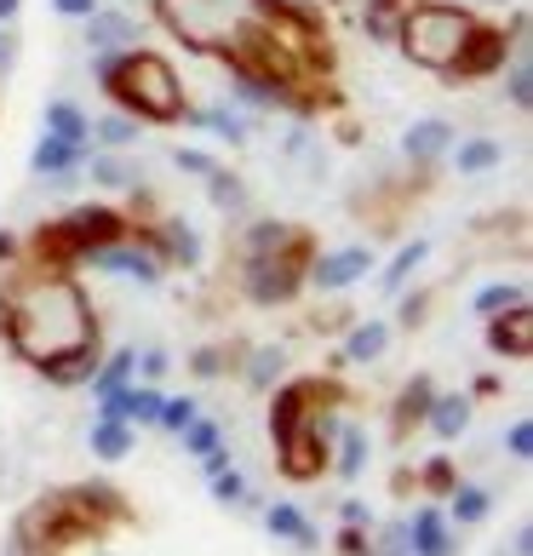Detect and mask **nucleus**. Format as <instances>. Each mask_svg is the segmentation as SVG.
Returning a JSON list of instances; mask_svg holds the SVG:
<instances>
[{
	"label": "nucleus",
	"instance_id": "1",
	"mask_svg": "<svg viewBox=\"0 0 533 556\" xmlns=\"http://www.w3.org/2000/svg\"><path fill=\"white\" fill-rule=\"evenodd\" d=\"M0 316H7V344L29 367H52V362L75 356V350H92L98 344L92 304L69 281V270L17 276L7 287V299H0Z\"/></svg>",
	"mask_w": 533,
	"mask_h": 556
},
{
	"label": "nucleus",
	"instance_id": "2",
	"mask_svg": "<svg viewBox=\"0 0 533 556\" xmlns=\"http://www.w3.org/2000/svg\"><path fill=\"white\" fill-rule=\"evenodd\" d=\"M92 70H98V87H104L132 121H150V127L183 121V87H178V75L161 52H143V47L104 52Z\"/></svg>",
	"mask_w": 533,
	"mask_h": 556
},
{
	"label": "nucleus",
	"instance_id": "3",
	"mask_svg": "<svg viewBox=\"0 0 533 556\" xmlns=\"http://www.w3.org/2000/svg\"><path fill=\"white\" fill-rule=\"evenodd\" d=\"M316 402H339L333 384L321 379H293L276 390V407H270V437H276V453H281V470L293 482H310L321 477L327 465V447H321V430H316Z\"/></svg>",
	"mask_w": 533,
	"mask_h": 556
},
{
	"label": "nucleus",
	"instance_id": "4",
	"mask_svg": "<svg viewBox=\"0 0 533 556\" xmlns=\"http://www.w3.org/2000/svg\"><path fill=\"white\" fill-rule=\"evenodd\" d=\"M127 505H120L115 488H69V493H47L24 522H17V545H69V540H87L104 522H120Z\"/></svg>",
	"mask_w": 533,
	"mask_h": 556
},
{
	"label": "nucleus",
	"instance_id": "5",
	"mask_svg": "<svg viewBox=\"0 0 533 556\" xmlns=\"http://www.w3.org/2000/svg\"><path fill=\"white\" fill-rule=\"evenodd\" d=\"M264 0H155V17L195 52H236L253 35Z\"/></svg>",
	"mask_w": 533,
	"mask_h": 556
},
{
	"label": "nucleus",
	"instance_id": "6",
	"mask_svg": "<svg viewBox=\"0 0 533 556\" xmlns=\"http://www.w3.org/2000/svg\"><path fill=\"white\" fill-rule=\"evenodd\" d=\"M477 29V17L465 7H447V0H419V7H402L396 17V40L402 52L414 58L419 70H454V58L465 47V35Z\"/></svg>",
	"mask_w": 533,
	"mask_h": 556
},
{
	"label": "nucleus",
	"instance_id": "7",
	"mask_svg": "<svg viewBox=\"0 0 533 556\" xmlns=\"http://www.w3.org/2000/svg\"><path fill=\"white\" fill-rule=\"evenodd\" d=\"M310 276V236L293 230L270 253H248V299L253 304H287Z\"/></svg>",
	"mask_w": 533,
	"mask_h": 556
},
{
	"label": "nucleus",
	"instance_id": "8",
	"mask_svg": "<svg viewBox=\"0 0 533 556\" xmlns=\"http://www.w3.org/2000/svg\"><path fill=\"white\" fill-rule=\"evenodd\" d=\"M505 64V29H487V24H477L465 35V47H459V58H454V70L447 75H459V80H482V75H494Z\"/></svg>",
	"mask_w": 533,
	"mask_h": 556
},
{
	"label": "nucleus",
	"instance_id": "9",
	"mask_svg": "<svg viewBox=\"0 0 533 556\" xmlns=\"http://www.w3.org/2000/svg\"><path fill=\"white\" fill-rule=\"evenodd\" d=\"M367 270H373V253H367V247H339V253L310 258V276H304V281H316L321 293H344V287L361 281Z\"/></svg>",
	"mask_w": 533,
	"mask_h": 556
},
{
	"label": "nucleus",
	"instance_id": "10",
	"mask_svg": "<svg viewBox=\"0 0 533 556\" xmlns=\"http://www.w3.org/2000/svg\"><path fill=\"white\" fill-rule=\"evenodd\" d=\"M487 350L505 362L533 356V311L528 304H510V316H487Z\"/></svg>",
	"mask_w": 533,
	"mask_h": 556
},
{
	"label": "nucleus",
	"instance_id": "11",
	"mask_svg": "<svg viewBox=\"0 0 533 556\" xmlns=\"http://www.w3.org/2000/svg\"><path fill=\"white\" fill-rule=\"evenodd\" d=\"M87 258L98 264V270H110V276H138V281H161L155 258L143 253V247H120V241H110V247H92Z\"/></svg>",
	"mask_w": 533,
	"mask_h": 556
},
{
	"label": "nucleus",
	"instance_id": "12",
	"mask_svg": "<svg viewBox=\"0 0 533 556\" xmlns=\"http://www.w3.org/2000/svg\"><path fill=\"white\" fill-rule=\"evenodd\" d=\"M447 143H454V127L447 121H414L402 138V155L414 161V167H430L436 155H447Z\"/></svg>",
	"mask_w": 533,
	"mask_h": 556
},
{
	"label": "nucleus",
	"instance_id": "13",
	"mask_svg": "<svg viewBox=\"0 0 533 556\" xmlns=\"http://www.w3.org/2000/svg\"><path fill=\"white\" fill-rule=\"evenodd\" d=\"M407 551L414 556H454V540H447V522L442 510H414V522H407Z\"/></svg>",
	"mask_w": 533,
	"mask_h": 556
},
{
	"label": "nucleus",
	"instance_id": "14",
	"mask_svg": "<svg viewBox=\"0 0 533 556\" xmlns=\"http://www.w3.org/2000/svg\"><path fill=\"white\" fill-rule=\"evenodd\" d=\"M80 150H87V143H64V138H40L35 143V155H29V167L40 173V178H64V173H75L80 167Z\"/></svg>",
	"mask_w": 533,
	"mask_h": 556
},
{
	"label": "nucleus",
	"instance_id": "15",
	"mask_svg": "<svg viewBox=\"0 0 533 556\" xmlns=\"http://www.w3.org/2000/svg\"><path fill=\"white\" fill-rule=\"evenodd\" d=\"M80 24H87L92 52H110V47H120V40H138V29H132L127 12H104V7H98L92 17H80Z\"/></svg>",
	"mask_w": 533,
	"mask_h": 556
},
{
	"label": "nucleus",
	"instance_id": "16",
	"mask_svg": "<svg viewBox=\"0 0 533 556\" xmlns=\"http://www.w3.org/2000/svg\"><path fill=\"white\" fill-rule=\"evenodd\" d=\"M424 419H430V430H436L442 442H454L459 430L470 425V402L465 396H430V414Z\"/></svg>",
	"mask_w": 533,
	"mask_h": 556
},
{
	"label": "nucleus",
	"instance_id": "17",
	"mask_svg": "<svg viewBox=\"0 0 533 556\" xmlns=\"http://www.w3.org/2000/svg\"><path fill=\"white\" fill-rule=\"evenodd\" d=\"M47 132L64 138V143H87V138H92V121L80 115L75 104H64V98H58V104H47Z\"/></svg>",
	"mask_w": 533,
	"mask_h": 556
},
{
	"label": "nucleus",
	"instance_id": "18",
	"mask_svg": "<svg viewBox=\"0 0 533 556\" xmlns=\"http://www.w3.org/2000/svg\"><path fill=\"white\" fill-rule=\"evenodd\" d=\"M384 344H391V327L384 321H361L351 339H344V362H373L384 356Z\"/></svg>",
	"mask_w": 533,
	"mask_h": 556
},
{
	"label": "nucleus",
	"instance_id": "19",
	"mask_svg": "<svg viewBox=\"0 0 533 556\" xmlns=\"http://www.w3.org/2000/svg\"><path fill=\"white\" fill-rule=\"evenodd\" d=\"M52 384H92V374H98V344L92 350H75V356H64V362H52V367H40Z\"/></svg>",
	"mask_w": 533,
	"mask_h": 556
},
{
	"label": "nucleus",
	"instance_id": "20",
	"mask_svg": "<svg viewBox=\"0 0 533 556\" xmlns=\"http://www.w3.org/2000/svg\"><path fill=\"white\" fill-rule=\"evenodd\" d=\"M499 143L494 138H470V143H459V150H454V161H459V173L470 178V173H494L499 167Z\"/></svg>",
	"mask_w": 533,
	"mask_h": 556
},
{
	"label": "nucleus",
	"instance_id": "21",
	"mask_svg": "<svg viewBox=\"0 0 533 556\" xmlns=\"http://www.w3.org/2000/svg\"><path fill=\"white\" fill-rule=\"evenodd\" d=\"M430 396H436V390H430V379H414L402 390V407H396V437H407V425H419L424 414H430Z\"/></svg>",
	"mask_w": 533,
	"mask_h": 556
},
{
	"label": "nucleus",
	"instance_id": "22",
	"mask_svg": "<svg viewBox=\"0 0 533 556\" xmlns=\"http://www.w3.org/2000/svg\"><path fill=\"white\" fill-rule=\"evenodd\" d=\"M92 453H104V459L132 453V430L120 425V419H98V425H92Z\"/></svg>",
	"mask_w": 533,
	"mask_h": 556
},
{
	"label": "nucleus",
	"instance_id": "23",
	"mask_svg": "<svg viewBox=\"0 0 533 556\" xmlns=\"http://www.w3.org/2000/svg\"><path fill=\"white\" fill-rule=\"evenodd\" d=\"M264 522H270V533H281V540H293V545H316L310 522H304L293 505H270V517H264Z\"/></svg>",
	"mask_w": 533,
	"mask_h": 556
},
{
	"label": "nucleus",
	"instance_id": "24",
	"mask_svg": "<svg viewBox=\"0 0 533 556\" xmlns=\"http://www.w3.org/2000/svg\"><path fill=\"white\" fill-rule=\"evenodd\" d=\"M92 138L104 143V150H127V143H138V121L132 115H104L92 127Z\"/></svg>",
	"mask_w": 533,
	"mask_h": 556
},
{
	"label": "nucleus",
	"instance_id": "25",
	"mask_svg": "<svg viewBox=\"0 0 533 556\" xmlns=\"http://www.w3.org/2000/svg\"><path fill=\"white\" fill-rule=\"evenodd\" d=\"M424 253H430L424 241H407L402 253H396V264H391V270H384V293H402V281H407V276H414L419 264H424Z\"/></svg>",
	"mask_w": 533,
	"mask_h": 556
},
{
	"label": "nucleus",
	"instance_id": "26",
	"mask_svg": "<svg viewBox=\"0 0 533 556\" xmlns=\"http://www.w3.org/2000/svg\"><path fill=\"white\" fill-rule=\"evenodd\" d=\"M132 367H138V356H132V350H120V356L98 362V374H92V390H98V396H104V390L127 384V379H132Z\"/></svg>",
	"mask_w": 533,
	"mask_h": 556
},
{
	"label": "nucleus",
	"instance_id": "27",
	"mask_svg": "<svg viewBox=\"0 0 533 556\" xmlns=\"http://www.w3.org/2000/svg\"><path fill=\"white\" fill-rule=\"evenodd\" d=\"M510 304H528V293H522V287H510V281H494V287H482V293H477V316H499V311H510Z\"/></svg>",
	"mask_w": 533,
	"mask_h": 556
},
{
	"label": "nucleus",
	"instance_id": "28",
	"mask_svg": "<svg viewBox=\"0 0 533 556\" xmlns=\"http://www.w3.org/2000/svg\"><path fill=\"white\" fill-rule=\"evenodd\" d=\"M183 437V453H195V459H207V453H218V425L213 419H190L178 430Z\"/></svg>",
	"mask_w": 533,
	"mask_h": 556
},
{
	"label": "nucleus",
	"instance_id": "29",
	"mask_svg": "<svg viewBox=\"0 0 533 556\" xmlns=\"http://www.w3.org/2000/svg\"><path fill=\"white\" fill-rule=\"evenodd\" d=\"M447 500H454V522H482L487 517V493L482 488H447Z\"/></svg>",
	"mask_w": 533,
	"mask_h": 556
},
{
	"label": "nucleus",
	"instance_id": "30",
	"mask_svg": "<svg viewBox=\"0 0 533 556\" xmlns=\"http://www.w3.org/2000/svg\"><path fill=\"white\" fill-rule=\"evenodd\" d=\"M396 0H367V35L373 40H396Z\"/></svg>",
	"mask_w": 533,
	"mask_h": 556
},
{
	"label": "nucleus",
	"instance_id": "31",
	"mask_svg": "<svg viewBox=\"0 0 533 556\" xmlns=\"http://www.w3.org/2000/svg\"><path fill=\"white\" fill-rule=\"evenodd\" d=\"M195 419V402L190 396H161V414H155V425H167V430H183V425H190Z\"/></svg>",
	"mask_w": 533,
	"mask_h": 556
},
{
	"label": "nucleus",
	"instance_id": "32",
	"mask_svg": "<svg viewBox=\"0 0 533 556\" xmlns=\"http://www.w3.org/2000/svg\"><path fill=\"white\" fill-rule=\"evenodd\" d=\"M167 253H173V258H183V264H195V258H201L195 230H183V224H167Z\"/></svg>",
	"mask_w": 533,
	"mask_h": 556
},
{
	"label": "nucleus",
	"instance_id": "33",
	"mask_svg": "<svg viewBox=\"0 0 533 556\" xmlns=\"http://www.w3.org/2000/svg\"><path fill=\"white\" fill-rule=\"evenodd\" d=\"M287 236H293L287 224H253V230H248V253H270V247H281Z\"/></svg>",
	"mask_w": 533,
	"mask_h": 556
},
{
	"label": "nucleus",
	"instance_id": "34",
	"mask_svg": "<svg viewBox=\"0 0 533 556\" xmlns=\"http://www.w3.org/2000/svg\"><path fill=\"white\" fill-rule=\"evenodd\" d=\"M201 121H207V127H213L218 138H230V143H241V138H248V127H241V115H230V110H207Z\"/></svg>",
	"mask_w": 533,
	"mask_h": 556
},
{
	"label": "nucleus",
	"instance_id": "35",
	"mask_svg": "<svg viewBox=\"0 0 533 556\" xmlns=\"http://www.w3.org/2000/svg\"><path fill=\"white\" fill-rule=\"evenodd\" d=\"M510 104H517V110H528V104H533V70H528V64L510 70Z\"/></svg>",
	"mask_w": 533,
	"mask_h": 556
},
{
	"label": "nucleus",
	"instance_id": "36",
	"mask_svg": "<svg viewBox=\"0 0 533 556\" xmlns=\"http://www.w3.org/2000/svg\"><path fill=\"white\" fill-rule=\"evenodd\" d=\"M361 453H367L361 430H344V459H339V470H344V477H356V470H361Z\"/></svg>",
	"mask_w": 533,
	"mask_h": 556
},
{
	"label": "nucleus",
	"instance_id": "37",
	"mask_svg": "<svg viewBox=\"0 0 533 556\" xmlns=\"http://www.w3.org/2000/svg\"><path fill=\"white\" fill-rule=\"evenodd\" d=\"M510 459H533V425L528 419H517V425H510Z\"/></svg>",
	"mask_w": 533,
	"mask_h": 556
},
{
	"label": "nucleus",
	"instance_id": "38",
	"mask_svg": "<svg viewBox=\"0 0 533 556\" xmlns=\"http://www.w3.org/2000/svg\"><path fill=\"white\" fill-rule=\"evenodd\" d=\"M92 178H98V184H115V190H120V184H132V173L120 167V161H110V155L92 161Z\"/></svg>",
	"mask_w": 533,
	"mask_h": 556
},
{
	"label": "nucleus",
	"instance_id": "39",
	"mask_svg": "<svg viewBox=\"0 0 533 556\" xmlns=\"http://www.w3.org/2000/svg\"><path fill=\"white\" fill-rule=\"evenodd\" d=\"M173 161H178L183 173H201V178H213V173H218V161H213V155H201V150H178Z\"/></svg>",
	"mask_w": 533,
	"mask_h": 556
},
{
	"label": "nucleus",
	"instance_id": "40",
	"mask_svg": "<svg viewBox=\"0 0 533 556\" xmlns=\"http://www.w3.org/2000/svg\"><path fill=\"white\" fill-rule=\"evenodd\" d=\"M213 488H218V500H224V505H241V493H248V482H241L236 470H218Z\"/></svg>",
	"mask_w": 533,
	"mask_h": 556
},
{
	"label": "nucleus",
	"instance_id": "41",
	"mask_svg": "<svg viewBox=\"0 0 533 556\" xmlns=\"http://www.w3.org/2000/svg\"><path fill=\"white\" fill-rule=\"evenodd\" d=\"M12 64H17V35H12V24H0V80L12 75Z\"/></svg>",
	"mask_w": 533,
	"mask_h": 556
},
{
	"label": "nucleus",
	"instance_id": "42",
	"mask_svg": "<svg viewBox=\"0 0 533 556\" xmlns=\"http://www.w3.org/2000/svg\"><path fill=\"white\" fill-rule=\"evenodd\" d=\"M339 551H344V556H373V545H367L361 528H351V522H344V533H339Z\"/></svg>",
	"mask_w": 533,
	"mask_h": 556
},
{
	"label": "nucleus",
	"instance_id": "43",
	"mask_svg": "<svg viewBox=\"0 0 533 556\" xmlns=\"http://www.w3.org/2000/svg\"><path fill=\"white\" fill-rule=\"evenodd\" d=\"M424 488H436V493H447V488H454V470H447V459H436V465L424 470Z\"/></svg>",
	"mask_w": 533,
	"mask_h": 556
},
{
	"label": "nucleus",
	"instance_id": "44",
	"mask_svg": "<svg viewBox=\"0 0 533 556\" xmlns=\"http://www.w3.org/2000/svg\"><path fill=\"white\" fill-rule=\"evenodd\" d=\"M52 7L64 12V17H92V12H98V0H52Z\"/></svg>",
	"mask_w": 533,
	"mask_h": 556
},
{
	"label": "nucleus",
	"instance_id": "45",
	"mask_svg": "<svg viewBox=\"0 0 533 556\" xmlns=\"http://www.w3.org/2000/svg\"><path fill=\"white\" fill-rule=\"evenodd\" d=\"M344 522L361 528V522H367V505H361V500H344Z\"/></svg>",
	"mask_w": 533,
	"mask_h": 556
},
{
	"label": "nucleus",
	"instance_id": "46",
	"mask_svg": "<svg viewBox=\"0 0 533 556\" xmlns=\"http://www.w3.org/2000/svg\"><path fill=\"white\" fill-rule=\"evenodd\" d=\"M143 374H150V379L167 374V356H161V350H150V356H143Z\"/></svg>",
	"mask_w": 533,
	"mask_h": 556
},
{
	"label": "nucleus",
	"instance_id": "47",
	"mask_svg": "<svg viewBox=\"0 0 533 556\" xmlns=\"http://www.w3.org/2000/svg\"><path fill=\"white\" fill-rule=\"evenodd\" d=\"M517 556H533V528H517Z\"/></svg>",
	"mask_w": 533,
	"mask_h": 556
},
{
	"label": "nucleus",
	"instance_id": "48",
	"mask_svg": "<svg viewBox=\"0 0 533 556\" xmlns=\"http://www.w3.org/2000/svg\"><path fill=\"white\" fill-rule=\"evenodd\" d=\"M17 17V0H0V24H12Z\"/></svg>",
	"mask_w": 533,
	"mask_h": 556
},
{
	"label": "nucleus",
	"instance_id": "49",
	"mask_svg": "<svg viewBox=\"0 0 533 556\" xmlns=\"http://www.w3.org/2000/svg\"><path fill=\"white\" fill-rule=\"evenodd\" d=\"M0 258H12V236H0Z\"/></svg>",
	"mask_w": 533,
	"mask_h": 556
}]
</instances>
